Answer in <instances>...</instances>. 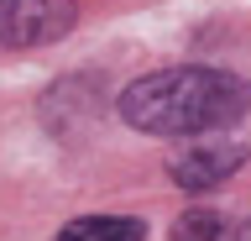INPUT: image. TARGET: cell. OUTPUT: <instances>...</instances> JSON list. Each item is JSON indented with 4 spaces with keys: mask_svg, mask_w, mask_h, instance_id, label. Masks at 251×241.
I'll return each mask as SVG.
<instances>
[{
    "mask_svg": "<svg viewBox=\"0 0 251 241\" xmlns=\"http://www.w3.org/2000/svg\"><path fill=\"white\" fill-rule=\"evenodd\" d=\"M251 115V84L230 68H157L121 89V121L147 136H199Z\"/></svg>",
    "mask_w": 251,
    "mask_h": 241,
    "instance_id": "obj_1",
    "label": "cell"
},
{
    "mask_svg": "<svg viewBox=\"0 0 251 241\" xmlns=\"http://www.w3.org/2000/svg\"><path fill=\"white\" fill-rule=\"evenodd\" d=\"M251 158V115L235 121V126H215V131H199V136H183V142L168 152V173L178 189L199 194V189H215Z\"/></svg>",
    "mask_w": 251,
    "mask_h": 241,
    "instance_id": "obj_2",
    "label": "cell"
},
{
    "mask_svg": "<svg viewBox=\"0 0 251 241\" xmlns=\"http://www.w3.org/2000/svg\"><path fill=\"white\" fill-rule=\"evenodd\" d=\"M78 21L74 0H0V53L63 42Z\"/></svg>",
    "mask_w": 251,
    "mask_h": 241,
    "instance_id": "obj_3",
    "label": "cell"
},
{
    "mask_svg": "<svg viewBox=\"0 0 251 241\" xmlns=\"http://www.w3.org/2000/svg\"><path fill=\"white\" fill-rule=\"evenodd\" d=\"M58 241H147V220L136 215H78L63 225Z\"/></svg>",
    "mask_w": 251,
    "mask_h": 241,
    "instance_id": "obj_4",
    "label": "cell"
},
{
    "mask_svg": "<svg viewBox=\"0 0 251 241\" xmlns=\"http://www.w3.org/2000/svg\"><path fill=\"white\" fill-rule=\"evenodd\" d=\"M168 241H235V236H230V225H225V215H215V210H183L173 220Z\"/></svg>",
    "mask_w": 251,
    "mask_h": 241,
    "instance_id": "obj_5",
    "label": "cell"
},
{
    "mask_svg": "<svg viewBox=\"0 0 251 241\" xmlns=\"http://www.w3.org/2000/svg\"><path fill=\"white\" fill-rule=\"evenodd\" d=\"M235 241H251V220H246V225H241V231H235Z\"/></svg>",
    "mask_w": 251,
    "mask_h": 241,
    "instance_id": "obj_6",
    "label": "cell"
}]
</instances>
